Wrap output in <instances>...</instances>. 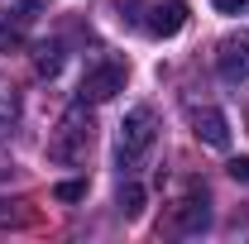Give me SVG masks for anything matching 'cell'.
Returning <instances> with one entry per match:
<instances>
[{
	"label": "cell",
	"mask_w": 249,
	"mask_h": 244,
	"mask_svg": "<svg viewBox=\"0 0 249 244\" xmlns=\"http://www.w3.org/2000/svg\"><path fill=\"white\" fill-rule=\"evenodd\" d=\"M120 215H124V220H139V215H144V187H139V182H124L120 187Z\"/></svg>",
	"instance_id": "10"
},
{
	"label": "cell",
	"mask_w": 249,
	"mask_h": 244,
	"mask_svg": "<svg viewBox=\"0 0 249 244\" xmlns=\"http://www.w3.org/2000/svg\"><path fill=\"white\" fill-rule=\"evenodd\" d=\"M168 225H173L178 235H196V230H206V225H211V211H206V192H196V187H192L182 201L173 206Z\"/></svg>",
	"instance_id": "5"
},
{
	"label": "cell",
	"mask_w": 249,
	"mask_h": 244,
	"mask_svg": "<svg viewBox=\"0 0 249 244\" xmlns=\"http://www.w3.org/2000/svg\"><path fill=\"white\" fill-rule=\"evenodd\" d=\"M15 120H19V91H15L10 77H0V134H5Z\"/></svg>",
	"instance_id": "8"
},
{
	"label": "cell",
	"mask_w": 249,
	"mask_h": 244,
	"mask_svg": "<svg viewBox=\"0 0 249 244\" xmlns=\"http://www.w3.org/2000/svg\"><path fill=\"white\" fill-rule=\"evenodd\" d=\"M0 177H5V163H0Z\"/></svg>",
	"instance_id": "15"
},
{
	"label": "cell",
	"mask_w": 249,
	"mask_h": 244,
	"mask_svg": "<svg viewBox=\"0 0 249 244\" xmlns=\"http://www.w3.org/2000/svg\"><path fill=\"white\" fill-rule=\"evenodd\" d=\"M24 19H29V15H19L15 24H5V19H0V48H10V43H19V24H24Z\"/></svg>",
	"instance_id": "12"
},
{
	"label": "cell",
	"mask_w": 249,
	"mask_h": 244,
	"mask_svg": "<svg viewBox=\"0 0 249 244\" xmlns=\"http://www.w3.org/2000/svg\"><path fill=\"white\" fill-rule=\"evenodd\" d=\"M91 115H87V105H72L67 115L58 120V129L48 134V158L62 163V168H72V163H82L87 149H91Z\"/></svg>",
	"instance_id": "1"
},
{
	"label": "cell",
	"mask_w": 249,
	"mask_h": 244,
	"mask_svg": "<svg viewBox=\"0 0 249 244\" xmlns=\"http://www.w3.org/2000/svg\"><path fill=\"white\" fill-rule=\"evenodd\" d=\"M182 24H187V5L182 0H163V5L149 10V19H144V29L154 34V38H173V34H182Z\"/></svg>",
	"instance_id": "6"
},
{
	"label": "cell",
	"mask_w": 249,
	"mask_h": 244,
	"mask_svg": "<svg viewBox=\"0 0 249 244\" xmlns=\"http://www.w3.org/2000/svg\"><path fill=\"white\" fill-rule=\"evenodd\" d=\"M211 5H216L220 15H240V10H245L249 0H211Z\"/></svg>",
	"instance_id": "14"
},
{
	"label": "cell",
	"mask_w": 249,
	"mask_h": 244,
	"mask_svg": "<svg viewBox=\"0 0 249 244\" xmlns=\"http://www.w3.org/2000/svg\"><path fill=\"white\" fill-rule=\"evenodd\" d=\"M216 72L230 82V87L249 82V34H230V38H220V48H216Z\"/></svg>",
	"instance_id": "4"
},
{
	"label": "cell",
	"mask_w": 249,
	"mask_h": 244,
	"mask_svg": "<svg viewBox=\"0 0 249 244\" xmlns=\"http://www.w3.org/2000/svg\"><path fill=\"white\" fill-rule=\"evenodd\" d=\"M124 82H129V67H124L120 58H106V62H96L91 72L82 77L77 101H82V105H101V101H110L115 91H124Z\"/></svg>",
	"instance_id": "3"
},
{
	"label": "cell",
	"mask_w": 249,
	"mask_h": 244,
	"mask_svg": "<svg viewBox=\"0 0 249 244\" xmlns=\"http://www.w3.org/2000/svg\"><path fill=\"white\" fill-rule=\"evenodd\" d=\"M230 177L235 182H249V158H230Z\"/></svg>",
	"instance_id": "13"
},
{
	"label": "cell",
	"mask_w": 249,
	"mask_h": 244,
	"mask_svg": "<svg viewBox=\"0 0 249 244\" xmlns=\"http://www.w3.org/2000/svg\"><path fill=\"white\" fill-rule=\"evenodd\" d=\"M53 196H58V201H82V196H87V182H58Z\"/></svg>",
	"instance_id": "11"
},
{
	"label": "cell",
	"mask_w": 249,
	"mask_h": 244,
	"mask_svg": "<svg viewBox=\"0 0 249 244\" xmlns=\"http://www.w3.org/2000/svg\"><path fill=\"white\" fill-rule=\"evenodd\" d=\"M34 67H38V77H58L62 72V43H38L34 48Z\"/></svg>",
	"instance_id": "9"
},
{
	"label": "cell",
	"mask_w": 249,
	"mask_h": 244,
	"mask_svg": "<svg viewBox=\"0 0 249 244\" xmlns=\"http://www.w3.org/2000/svg\"><path fill=\"white\" fill-rule=\"evenodd\" d=\"M154 134H158L154 110H149V105H134V110L120 120V134H115V158H120V168H124V163H134L139 153H149Z\"/></svg>",
	"instance_id": "2"
},
{
	"label": "cell",
	"mask_w": 249,
	"mask_h": 244,
	"mask_svg": "<svg viewBox=\"0 0 249 244\" xmlns=\"http://www.w3.org/2000/svg\"><path fill=\"white\" fill-rule=\"evenodd\" d=\"M192 129H196V139L211 144V149H225V144H230V124H225V115L211 110V105H201V110L192 115Z\"/></svg>",
	"instance_id": "7"
}]
</instances>
